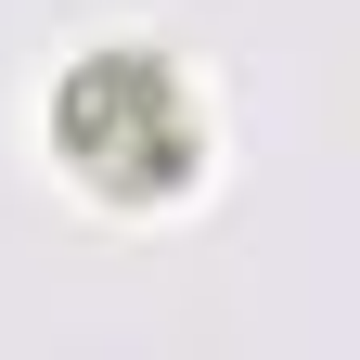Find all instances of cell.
I'll return each mask as SVG.
<instances>
[{"instance_id": "1", "label": "cell", "mask_w": 360, "mask_h": 360, "mask_svg": "<svg viewBox=\"0 0 360 360\" xmlns=\"http://www.w3.org/2000/svg\"><path fill=\"white\" fill-rule=\"evenodd\" d=\"M52 142L77 167H103V180H167L180 167V103H167V77L142 52H103V65H77V90L52 103Z\"/></svg>"}]
</instances>
